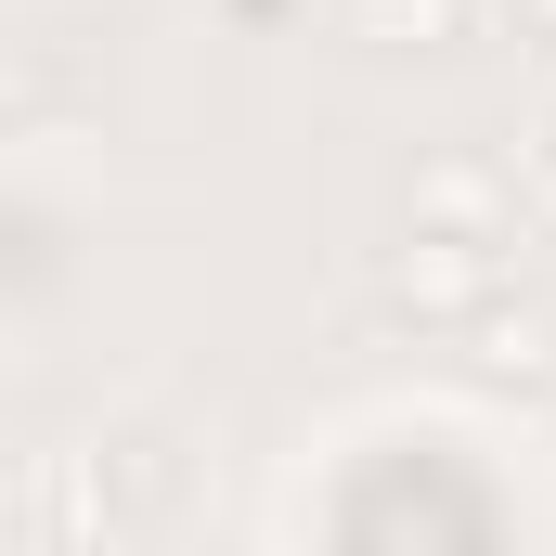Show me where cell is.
<instances>
[{
	"mask_svg": "<svg viewBox=\"0 0 556 556\" xmlns=\"http://www.w3.org/2000/svg\"><path fill=\"white\" fill-rule=\"evenodd\" d=\"M363 13H389V26H402V13H415V26H453V0H363Z\"/></svg>",
	"mask_w": 556,
	"mask_h": 556,
	"instance_id": "obj_1",
	"label": "cell"
},
{
	"mask_svg": "<svg viewBox=\"0 0 556 556\" xmlns=\"http://www.w3.org/2000/svg\"><path fill=\"white\" fill-rule=\"evenodd\" d=\"M544 155H556V117H544Z\"/></svg>",
	"mask_w": 556,
	"mask_h": 556,
	"instance_id": "obj_2",
	"label": "cell"
}]
</instances>
